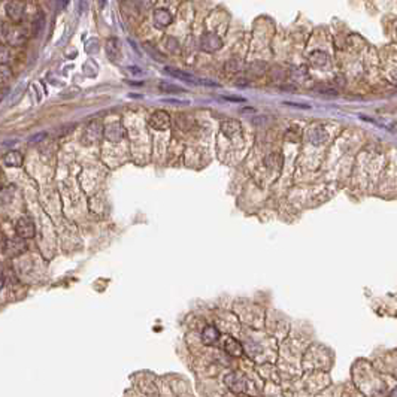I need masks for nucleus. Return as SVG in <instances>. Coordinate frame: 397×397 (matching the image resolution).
Segmentation results:
<instances>
[{"label":"nucleus","mask_w":397,"mask_h":397,"mask_svg":"<svg viewBox=\"0 0 397 397\" xmlns=\"http://www.w3.org/2000/svg\"><path fill=\"white\" fill-rule=\"evenodd\" d=\"M3 37L6 39V42L10 46H21L25 40H27V34L22 28H19L15 24L6 25L4 24V31H3Z\"/></svg>","instance_id":"nucleus-1"},{"label":"nucleus","mask_w":397,"mask_h":397,"mask_svg":"<svg viewBox=\"0 0 397 397\" xmlns=\"http://www.w3.org/2000/svg\"><path fill=\"white\" fill-rule=\"evenodd\" d=\"M103 134H104V127L99 121H93L85 127L82 140L85 142V145H91V143L99 142L103 137Z\"/></svg>","instance_id":"nucleus-2"},{"label":"nucleus","mask_w":397,"mask_h":397,"mask_svg":"<svg viewBox=\"0 0 397 397\" xmlns=\"http://www.w3.org/2000/svg\"><path fill=\"white\" fill-rule=\"evenodd\" d=\"M224 384L227 385V388H228L230 391H233V393H236V394H242V393H245L246 388H248V385H246L248 382H246L245 376H242V375H239V373H236V372H231V373L225 375V378H224Z\"/></svg>","instance_id":"nucleus-3"},{"label":"nucleus","mask_w":397,"mask_h":397,"mask_svg":"<svg viewBox=\"0 0 397 397\" xmlns=\"http://www.w3.org/2000/svg\"><path fill=\"white\" fill-rule=\"evenodd\" d=\"M166 73H169L170 76L173 78H178V79H182L185 82H190V84H194V85H210V87H215L216 84L213 82H209L206 79H201V78H197L191 73H187V72H182V70H178V69H173V67H166L164 69Z\"/></svg>","instance_id":"nucleus-4"},{"label":"nucleus","mask_w":397,"mask_h":397,"mask_svg":"<svg viewBox=\"0 0 397 397\" xmlns=\"http://www.w3.org/2000/svg\"><path fill=\"white\" fill-rule=\"evenodd\" d=\"M6 15L12 22H19L25 12V3L24 0H9L6 3Z\"/></svg>","instance_id":"nucleus-5"},{"label":"nucleus","mask_w":397,"mask_h":397,"mask_svg":"<svg viewBox=\"0 0 397 397\" xmlns=\"http://www.w3.org/2000/svg\"><path fill=\"white\" fill-rule=\"evenodd\" d=\"M15 231H16L18 237H21V239H31V237H34V233H36L34 222L28 216H22L16 221Z\"/></svg>","instance_id":"nucleus-6"},{"label":"nucleus","mask_w":397,"mask_h":397,"mask_svg":"<svg viewBox=\"0 0 397 397\" xmlns=\"http://www.w3.org/2000/svg\"><path fill=\"white\" fill-rule=\"evenodd\" d=\"M149 125L155 130H167L170 127V115L164 110H155L149 116Z\"/></svg>","instance_id":"nucleus-7"},{"label":"nucleus","mask_w":397,"mask_h":397,"mask_svg":"<svg viewBox=\"0 0 397 397\" xmlns=\"http://www.w3.org/2000/svg\"><path fill=\"white\" fill-rule=\"evenodd\" d=\"M25 251H27V243L21 237L10 239L4 245V254L9 255V257H18V255H21Z\"/></svg>","instance_id":"nucleus-8"},{"label":"nucleus","mask_w":397,"mask_h":397,"mask_svg":"<svg viewBox=\"0 0 397 397\" xmlns=\"http://www.w3.org/2000/svg\"><path fill=\"white\" fill-rule=\"evenodd\" d=\"M124 136H125V130L119 122H110L104 127V137L112 143L122 140Z\"/></svg>","instance_id":"nucleus-9"},{"label":"nucleus","mask_w":397,"mask_h":397,"mask_svg":"<svg viewBox=\"0 0 397 397\" xmlns=\"http://www.w3.org/2000/svg\"><path fill=\"white\" fill-rule=\"evenodd\" d=\"M222 348H224V351H225L228 355H231V357H240V355L243 354V348H242V345H240L234 337H231V336H225V339H224V342H222Z\"/></svg>","instance_id":"nucleus-10"},{"label":"nucleus","mask_w":397,"mask_h":397,"mask_svg":"<svg viewBox=\"0 0 397 397\" xmlns=\"http://www.w3.org/2000/svg\"><path fill=\"white\" fill-rule=\"evenodd\" d=\"M152 19H154L155 27L163 28V27H166V25H169L172 22V15L166 9H155L154 13H152Z\"/></svg>","instance_id":"nucleus-11"},{"label":"nucleus","mask_w":397,"mask_h":397,"mask_svg":"<svg viewBox=\"0 0 397 397\" xmlns=\"http://www.w3.org/2000/svg\"><path fill=\"white\" fill-rule=\"evenodd\" d=\"M219 339V330L215 325H206L201 331V342L204 345H213Z\"/></svg>","instance_id":"nucleus-12"},{"label":"nucleus","mask_w":397,"mask_h":397,"mask_svg":"<svg viewBox=\"0 0 397 397\" xmlns=\"http://www.w3.org/2000/svg\"><path fill=\"white\" fill-rule=\"evenodd\" d=\"M200 45H201V48L204 49V51H215V49H218L219 46H221V40H219V37L218 36H215V34H212V33H206L203 37H201V40H200Z\"/></svg>","instance_id":"nucleus-13"},{"label":"nucleus","mask_w":397,"mask_h":397,"mask_svg":"<svg viewBox=\"0 0 397 397\" xmlns=\"http://www.w3.org/2000/svg\"><path fill=\"white\" fill-rule=\"evenodd\" d=\"M106 54L110 58V61H116L119 58V40L115 37L107 39L106 42Z\"/></svg>","instance_id":"nucleus-14"},{"label":"nucleus","mask_w":397,"mask_h":397,"mask_svg":"<svg viewBox=\"0 0 397 397\" xmlns=\"http://www.w3.org/2000/svg\"><path fill=\"white\" fill-rule=\"evenodd\" d=\"M3 163L9 167H19L22 164V155L18 151H7L3 157Z\"/></svg>","instance_id":"nucleus-15"},{"label":"nucleus","mask_w":397,"mask_h":397,"mask_svg":"<svg viewBox=\"0 0 397 397\" xmlns=\"http://www.w3.org/2000/svg\"><path fill=\"white\" fill-rule=\"evenodd\" d=\"M221 131L227 137H233V136L240 133V124L236 122V121H224L221 124Z\"/></svg>","instance_id":"nucleus-16"},{"label":"nucleus","mask_w":397,"mask_h":397,"mask_svg":"<svg viewBox=\"0 0 397 397\" xmlns=\"http://www.w3.org/2000/svg\"><path fill=\"white\" fill-rule=\"evenodd\" d=\"M10 60V51L7 46L0 45V64H6Z\"/></svg>","instance_id":"nucleus-17"},{"label":"nucleus","mask_w":397,"mask_h":397,"mask_svg":"<svg viewBox=\"0 0 397 397\" xmlns=\"http://www.w3.org/2000/svg\"><path fill=\"white\" fill-rule=\"evenodd\" d=\"M160 90L166 93H182L184 91V88L178 85H172V84H160Z\"/></svg>","instance_id":"nucleus-18"},{"label":"nucleus","mask_w":397,"mask_h":397,"mask_svg":"<svg viewBox=\"0 0 397 397\" xmlns=\"http://www.w3.org/2000/svg\"><path fill=\"white\" fill-rule=\"evenodd\" d=\"M139 12H145L151 7V0H133Z\"/></svg>","instance_id":"nucleus-19"},{"label":"nucleus","mask_w":397,"mask_h":397,"mask_svg":"<svg viewBox=\"0 0 397 397\" xmlns=\"http://www.w3.org/2000/svg\"><path fill=\"white\" fill-rule=\"evenodd\" d=\"M10 76V69L4 64H0V81H4Z\"/></svg>","instance_id":"nucleus-20"},{"label":"nucleus","mask_w":397,"mask_h":397,"mask_svg":"<svg viewBox=\"0 0 397 397\" xmlns=\"http://www.w3.org/2000/svg\"><path fill=\"white\" fill-rule=\"evenodd\" d=\"M285 104L288 106H294V107H301V109H309V104H304V103H294V101H284Z\"/></svg>","instance_id":"nucleus-21"},{"label":"nucleus","mask_w":397,"mask_h":397,"mask_svg":"<svg viewBox=\"0 0 397 397\" xmlns=\"http://www.w3.org/2000/svg\"><path fill=\"white\" fill-rule=\"evenodd\" d=\"M87 9H88L87 0H79V12H81V13H84Z\"/></svg>","instance_id":"nucleus-22"},{"label":"nucleus","mask_w":397,"mask_h":397,"mask_svg":"<svg viewBox=\"0 0 397 397\" xmlns=\"http://www.w3.org/2000/svg\"><path fill=\"white\" fill-rule=\"evenodd\" d=\"M70 0H58V4H60V9H64L66 6H67V3H69Z\"/></svg>","instance_id":"nucleus-23"},{"label":"nucleus","mask_w":397,"mask_h":397,"mask_svg":"<svg viewBox=\"0 0 397 397\" xmlns=\"http://www.w3.org/2000/svg\"><path fill=\"white\" fill-rule=\"evenodd\" d=\"M3 285H4V276H3V273L0 272V290L3 288Z\"/></svg>","instance_id":"nucleus-24"},{"label":"nucleus","mask_w":397,"mask_h":397,"mask_svg":"<svg viewBox=\"0 0 397 397\" xmlns=\"http://www.w3.org/2000/svg\"><path fill=\"white\" fill-rule=\"evenodd\" d=\"M388 397H397V387H396V388H394V390L390 393V396H388Z\"/></svg>","instance_id":"nucleus-25"},{"label":"nucleus","mask_w":397,"mask_h":397,"mask_svg":"<svg viewBox=\"0 0 397 397\" xmlns=\"http://www.w3.org/2000/svg\"><path fill=\"white\" fill-rule=\"evenodd\" d=\"M3 31H4V24L0 21V36H3Z\"/></svg>","instance_id":"nucleus-26"},{"label":"nucleus","mask_w":397,"mask_h":397,"mask_svg":"<svg viewBox=\"0 0 397 397\" xmlns=\"http://www.w3.org/2000/svg\"><path fill=\"white\" fill-rule=\"evenodd\" d=\"M99 1H100V6H101V7H103V6L106 4V0H99Z\"/></svg>","instance_id":"nucleus-27"}]
</instances>
